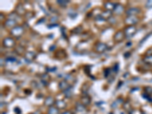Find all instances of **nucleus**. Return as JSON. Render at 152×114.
Masks as SVG:
<instances>
[{"mask_svg": "<svg viewBox=\"0 0 152 114\" xmlns=\"http://www.w3.org/2000/svg\"><path fill=\"white\" fill-rule=\"evenodd\" d=\"M116 3H113V2H107L104 3V8L107 9V11H112L114 10L115 7H116Z\"/></svg>", "mask_w": 152, "mask_h": 114, "instance_id": "15", "label": "nucleus"}, {"mask_svg": "<svg viewBox=\"0 0 152 114\" xmlns=\"http://www.w3.org/2000/svg\"><path fill=\"white\" fill-rule=\"evenodd\" d=\"M143 61L148 65H152V55H147L143 58Z\"/></svg>", "mask_w": 152, "mask_h": 114, "instance_id": "22", "label": "nucleus"}, {"mask_svg": "<svg viewBox=\"0 0 152 114\" xmlns=\"http://www.w3.org/2000/svg\"><path fill=\"white\" fill-rule=\"evenodd\" d=\"M15 113H16L17 114H20L21 111H20V109L18 107H16V108H15Z\"/></svg>", "mask_w": 152, "mask_h": 114, "instance_id": "31", "label": "nucleus"}, {"mask_svg": "<svg viewBox=\"0 0 152 114\" xmlns=\"http://www.w3.org/2000/svg\"><path fill=\"white\" fill-rule=\"evenodd\" d=\"M2 45L5 48H12L15 46V41L12 37H5L2 41Z\"/></svg>", "mask_w": 152, "mask_h": 114, "instance_id": "4", "label": "nucleus"}, {"mask_svg": "<svg viewBox=\"0 0 152 114\" xmlns=\"http://www.w3.org/2000/svg\"><path fill=\"white\" fill-rule=\"evenodd\" d=\"M0 15H1V20H2V13H1ZM3 18H4V17H3Z\"/></svg>", "mask_w": 152, "mask_h": 114, "instance_id": "36", "label": "nucleus"}, {"mask_svg": "<svg viewBox=\"0 0 152 114\" xmlns=\"http://www.w3.org/2000/svg\"><path fill=\"white\" fill-rule=\"evenodd\" d=\"M52 25V24H51ZM58 25L57 24H52V26H48V28H53V27H57Z\"/></svg>", "mask_w": 152, "mask_h": 114, "instance_id": "33", "label": "nucleus"}, {"mask_svg": "<svg viewBox=\"0 0 152 114\" xmlns=\"http://www.w3.org/2000/svg\"><path fill=\"white\" fill-rule=\"evenodd\" d=\"M56 107H57L59 110H63V109H65L66 106H67V104L64 101V100H57V101H56Z\"/></svg>", "mask_w": 152, "mask_h": 114, "instance_id": "16", "label": "nucleus"}, {"mask_svg": "<svg viewBox=\"0 0 152 114\" xmlns=\"http://www.w3.org/2000/svg\"><path fill=\"white\" fill-rule=\"evenodd\" d=\"M24 30L21 26H16L13 29L11 30L10 33L11 36L15 37H19L24 33Z\"/></svg>", "mask_w": 152, "mask_h": 114, "instance_id": "2", "label": "nucleus"}, {"mask_svg": "<svg viewBox=\"0 0 152 114\" xmlns=\"http://www.w3.org/2000/svg\"><path fill=\"white\" fill-rule=\"evenodd\" d=\"M113 12L117 14V15H121L124 12V7L120 4H116L115 9L113 10Z\"/></svg>", "mask_w": 152, "mask_h": 114, "instance_id": "17", "label": "nucleus"}, {"mask_svg": "<svg viewBox=\"0 0 152 114\" xmlns=\"http://www.w3.org/2000/svg\"><path fill=\"white\" fill-rule=\"evenodd\" d=\"M48 114H59V109L56 106H51L48 110Z\"/></svg>", "mask_w": 152, "mask_h": 114, "instance_id": "23", "label": "nucleus"}, {"mask_svg": "<svg viewBox=\"0 0 152 114\" xmlns=\"http://www.w3.org/2000/svg\"><path fill=\"white\" fill-rule=\"evenodd\" d=\"M63 93H64V95H65V97L66 98H70V97H71V96L73 95V88L71 86L67 90L64 91Z\"/></svg>", "mask_w": 152, "mask_h": 114, "instance_id": "18", "label": "nucleus"}, {"mask_svg": "<svg viewBox=\"0 0 152 114\" xmlns=\"http://www.w3.org/2000/svg\"><path fill=\"white\" fill-rule=\"evenodd\" d=\"M146 7L147 8H152V0L151 1H148L147 2H146Z\"/></svg>", "mask_w": 152, "mask_h": 114, "instance_id": "30", "label": "nucleus"}, {"mask_svg": "<svg viewBox=\"0 0 152 114\" xmlns=\"http://www.w3.org/2000/svg\"><path fill=\"white\" fill-rule=\"evenodd\" d=\"M83 31V28L81 27V25H79V26H78V27H76V28H75L73 30H72V33H75V34H79V33H81V32Z\"/></svg>", "mask_w": 152, "mask_h": 114, "instance_id": "25", "label": "nucleus"}, {"mask_svg": "<svg viewBox=\"0 0 152 114\" xmlns=\"http://www.w3.org/2000/svg\"><path fill=\"white\" fill-rule=\"evenodd\" d=\"M15 11H16V14H18L19 15H25V14H26L24 5L21 3L17 5V6L15 8Z\"/></svg>", "mask_w": 152, "mask_h": 114, "instance_id": "12", "label": "nucleus"}, {"mask_svg": "<svg viewBox=\"0 0 152 114\" xmlns=\"http://www.w3.org/2000/svg\"><path fill=\"white\" fill-rule=\"evenodd\" d=\"M41 82L43 84V85L45 86H47L50 82V75L49 74H43L41 76Z\"/></svg>", "mask_w": 152, "mask_h": 114, "instance_id": "10", "label": "nucleus"}, {"mask_svg": "<svg viewBox=\"0 0 152 114\" xmlns=\"http://www.w3.org/2000/svg\"><path fill=\"white\" fill-rule=\"evenodd\" d=\"M24 57H25L26 60H28L29 62H33L37 58V55L33 52H27L24 54Z\"/></svg>", "mask_w": 152, "mask_h": 114, "instance_id": "14", "label": "nucleus"}, {"mask_svg": "<svg viewBox=\"0 0 152 114\" xmlns=\"http://www.w3.org/2000/svg\"><path fill=\"white\" fill-rule=\"evenodd\" d=\"M55 104H56V100H55V99H54L52 97H51V96H48L47 97H46V99H45V100H44V104H45V106H48L49 108L51 107V106H53V105H55Z\"/></svg>", "mask_w": 152, "mask_h": 114, "instance_id": "11", "label": "nucleus"}, {"mask_svg": "<svg viewBox=\"0 0 152 114\" xmlns=\"http://www.w3.org/2000/svg\"><path fill=\"white\" fill-rule=\"evenodd\" d=\"M62 114H71V112H69V111H65V112L62 113Z\"/></svg>", "mask_w": 152, "mask_h": 114, "instance_id": "34", "label": "nucleus"}, {"mask_svg": "<svg viewBox=\"0 0 152 114\" xmlns=\"http://www.w3.org/2000/svg\"><path fill=\"white\" fill-rule=\"evenodd\" d=\"M81 103L83 105L86 106H89L91 103V98L90 96L88 95H84L83 97H81Z\"/></svg>", "mask_w": 152, "mask_h": 114, "instance_id": "13", "label": "nucleus"}, {"mask_svg": "<svg viewBox=\"0 0 152 114\" xmlns=\"http://www.w3.org/2000/svg\"><path fill=\"white\" fill-rule=\"evenodd\" d=\"M15 52L18 54V55H23L24 53L25 54V50H24V48L21 46H17L15 47Z\"/></svg>", "mask_w": 152, "mask_h": 114, "instance_id": "21", "label": "nucleus"}, {"mask_svg": "<svg viewBox=\"0 0 152 114\" xmlns=\"http://www.w3.org/2000/svg\"><path fill=\"white\" fill-rule=\"evenodd\" d=\"M101 17L104 19V20H106V19H109V18H110L112 16V11H103V12L101 13Z\"/></svg>", "mask_w": 152, "mask_h": 114, "instance_id": "19", "label": "nucleus"}, {"mask_svg": "<svg viewBox=\"0 0 152 114\" xmlns=\"http://www.w3.org/2000/svg\"><path fill=\"white\" fill-rule=\"evenodd\" d=\"M24 16H25V18L27 19H30L31 18H33L34 16V14L33 12H26V14H25Z\"/></svg>", "mask_w": 152, "mask_h": 114, "instance_id": "28", "label": "nucleus"}, {"mask_svg": "<svg viewBox=\"0 0 152 114\" xmlns=\"http://www.w3.org/2000/svg\"><path fill=\"white\" fill-rule=\"evenodd\" d=\"M6 61H8V62H14L16 61V59H15V57H9V58H7V59H6Z\"/></svg>", "mask_w": 152, "mask_h": 114, "instance_id": "29", "label": "nucleus"}, {"mask_svg": "<svg viewBox=\"0 0 152 114\" xmlns=\"http://www.w3.org/2000/svg\"><path fill=\"white\" fill-rule=\"evenodd\" d=\"M141 12V9L138 7H132L129 8L125 11V15L127 16H135V15H138Z\"/></svg>", "mask_w": 152, "mask_h": 114, "instance_id": "6", "label": "nucleus"}, {"mask_svg": "<svg viewBox=\"0 0 152 114\" xmlns=\"http://www.w3.org/2000/svg\"><path fill=\"white\" fill-rule=\"evenodd\" d=\"M88 90H89V84H88L87 83L84 84L82 88H81V92L84 95H88L87 93L88 92Z\"/></svg>", "mask_w": 152, "mask_h": 114, "instance_id": "24", "label": "nucleus"}, {"mask_svg": "<svg viewBox=\"0 0 152 114\" xmlns=\"http://www.w3.org/2000/svg\"><path fill=\"white\" fill-rule=\"evenodd\" d=\"M138 21L139 19L136 16H127L124 20V23L127 26H135Z\"/></svg>", "mask_w": 152, "mask_h": 114, "instance_id": "3", "label": "nucleus"}, {"mask_svg": "<svg viewBox=\"0 0 152 114\" xmlns=\"http://www.w3.org/2000/svg\"><path fill=\"white\" fill-rule=\"evenodd\" d=\"M130 56H131V53L129 52H125V53H124V57H125V58H129Z\"/></svg>", "mask_w": 152, "mask_h": 114, "instance_id": "32", "label": "nucleus"}, {"mask_svg": "<svg viewBox=\"0 0 152 114\" xmlns=\"http://www.w3.org/2000/svg\"><path fill=\"white\" fill-rule=\"evenodd\" d=\"M69 2L68 0H65V1H64V0H58V1H57V3H58L59 5H60L61 6H63V7L65 6Z\"/></svg>", "mask_w": 152, "mask_h": 114, "instance_id": "27", "label": "nucleus"}, {"mask_svg": "<svg viewBox=\"0 0 152 114\" xmlns=\"http://www.w3.org/2000/svg\"><path fill=\"white\" fill-rule=\"evenodd\" d=\"M130 45H132V42H129L127 44V46H130Z\"/></svg>", "mask_w": 152, "mask_h": 114, "instance_id": "35", "label": "nucleus"}, {"mask_svg": "<svg viewBox=\"0 0 152 114\" xmlns=\"http://www.w3.org/2000/svg\"><path fill=\"white\" fill-rule=\"evenodd\" d=\"M136 31H137V28H135V26H127L124 30L125 38L129 39L132 37L136 33Z\"/></svg>", "mask_w": 152, "mask_h": 114, "instance_id": "1", "label": "nucleus"}, {"mask_svg": "<svg viewBox=\"0 0 152 114\" xmlns=\"http://www.w3.org/2000/svg\"><path fill=\"white\" fill-rule=\"evenodd\" d=\"M75 110L78 111V112H84L86 111V106L84 105L81 104V103H78L75 105Z\"/></svg>", "mask_w": 152, "mask_h": 114, "instance_id": "20", "label": "nucleus"}, {"mask_svg": "<svg viewBox=\"0 0 152 114\" xmlns=\"http://www.w3.org/2000/svg\"><path fill=\"white\" fill-rule=\"evenodd\" d=\"M58 87H59L60 90L62 91H64L67 90L69 88H70V87H71V85L69 84V82H68L66 80H62V81H60V82H59V85H58Z\"/></svg>", "mask_w": 152, "mask_h": 114, "instance_id": "9", "label": "nucleus"}, {"mask_svg": "<svg viewBox=\"0 0 152 114\" xmlns=\"http://www.w3.org/2000/svg\"><path fill=\"white\" fill-rule=\"evenodd\" d=\"M125 33L124 31H119L115 33V34L113 35V41L116 43H120L123 41V40L125 39Z\"/></svg>", "mask_w": 152, "mask_h": 114, "instance_id": "5", "label": "nucleus"}, {"mask_svg": "<svg viewBox=\"0 0 152 114\" xmlns=\"http://www.w3.org/2000/svg\"><path fill=\"white\" fill-rule=\"evenodd\" d=\"M107 48H108L107 45L103 43H97L94 47L95 51L98 53H102V52H105L107 50Z\"/></svg>", "mask_w": 152, "mask_h": 114, "instance_id": "7", "label": "nucleus"}, {"mask_svg": "<svg viewBox=\"0 0 152 114\" xmlns=\"http://www.w3.org/2000/svg\"><path fill=\"white\" fill-rule=\"evenodd\" d=\"M16 24H17L16 21L14 20V19H11V18L7 19L5 21V24H4L5 28H7L8 29H11V30L13 29L15 27H16Z\"/></svg>", "mask_w": 152, "mask_h": 114, "instance_id": "8", "label": "nucleus"}, {"mask_svg": "<svg viewBox=\"0 0 152 114\" xmlns=\"http://www.w3.org/2000/svg\"><path fill=\"white\" fill-rule=\"evenodd\" d=\"M144 93H147L148 95H151L152 94V87L151 86H146L144 88Z\"/></svg>", "mask_w": 152, "mask_h": 114, "instance_id": "26", "label": "nucleus"}]
</instances>
